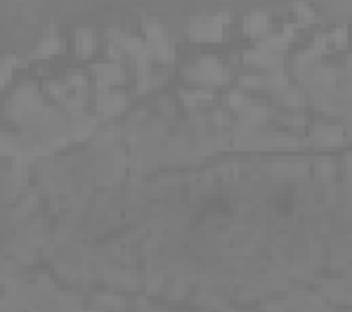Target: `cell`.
Segmentation results:
<instances>
[{"label":"cell","instance_id":"cell-1","mask_svg":"<svg viewBox=\"0 0 352 312\" xmlns=\"http://www.w3.org/2000/svg\"><path fill=\"white\" fill-rule=\"evenodd\" d=\"M274 199H277V211L279 213H291V208H293V196H291V194H277V196H274Z\"/></svg>","mask_w":352,"mask_h":312}]
</instances>
